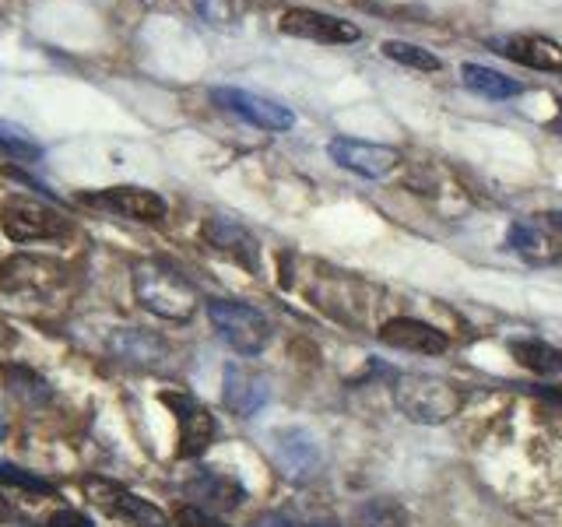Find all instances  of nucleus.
I'll return each mask as SVG.
<instances>
[{
	"label": "nucleus",
	"instance_id": "obj_11",
	"mask_svg": "<svg viewBox=\"0 0 562 527\" xmlns=\"http://www.w3.org/2000/svg\"><path fill=\"white\" fill-rule=\"evenodd\" d=\"M271 453H274V464L281 468V474L292 482L310 479L316 464H321V447H316L313 433L299 429V426L271 433Z\"/></svg>",
	"mask_w": 562,
	"mask_h": 527
},
{
	"label": "nucleus",
	"instance_id": "obj_5",
	"mask_svg": "<svg viewBox=\"0 0 562 527\" xmlns=\"http://www.w3.org/2000/svg\"><path fill=\"white\" fill-rule=\"evenodd\" d=\"M85 496L92 500L102 514H110L113 520L127 527H169V517L148 500L134 496L131 489H123L120 482L110 479H85Z\"/></svg>",
	"mask_w": 562,
	"mask_h": 527
},
{
	"label": "nucleus",
	"instance_id": "obj_21",
	"mask_svg": "<svg viewBox=\"0 0 562 527\" xmlns=\"http://www.w3.org/2000/svg\"><path fill=\"white\" fill-rule=\"evenodd\" d=\"M193 11L211 29H236L246 18V11H250V0H193Z\"/></svg>",
	"mask_w": 562,
	"mask_h": 527
},
{
	"label": "nucleus",
	"instance_id": "obj_2",
	"mask_svg": "<svg viewBox=\"0 0 562 527\" xmlns=\"http://www.w3.org/2000/svg\"><path fill=\"white\" fill-rule=\"evenodd\" d=\"M394 401L401 415L422 422V426H443L461 412V391L453 383L426 373H401L394 380Z\"/></svg>",
	"mask_w": 562,
	"mask_h": 527
},
{
	"label": "nucleus",
	"instance_id": "obj_30",
	"mask_svg": "<svg viewBox=\"0 0 562 527\" xmlns=\"http://www.w3.org/2000/svg\"><path fill=\"white\" fill-rule=\"evenodd\" d=\"M11 517V506L4 503V500H0V520H8Z\"/></svg>",
	"mask_w": 562,
	"mask_h": 527
},
{
	"label": "nucleus",
	"instance_id": "obj_17",
	"mask_svg": "<svg viewBox=\"0 0 562 527\" xmlns=\"http://www.w3.org/2000/svg\"><path fill=\"white\" fill-rule=\"evenodd\" d=\"M187 496L193 500V506L201 509H233L246 500V489L239 485L236 474L225 471H201L198 479L187 482Z\"/></svg>",
	"mask_w": 562,
	"mask_h": 527
},
{
	"label": "nucleus",
	"instance_id": "obj_7",
	"mask_svg": "<svg viewBox=\"0 0 562 527\" xmlns=\"http://www.w3.org/2000/svg\"><path fill=\"white\" fill-rule=\"evenodd\" d=\"M162 404L176 415V426H180V450L176 453H180L183 461L201 457L218 433L215 415H211L198 397L180 394V391H162Z\"/></svg>",
	"mask_w": 562,
	"mask_h": 527
},
{
	"label": "nucleus",
	"instance_id": "obj_29",
	"mask_svg": "<svg viewBox=\"0 0 562 527\" xmlns=\"http://www.w3.org/2000/svg\"><path fill=\"white\" fill-rule=\"evenodd\" d=\"M250 527H292L289 520H281V517H260V520H254Z\"/></svg>",
	"mask_w": 562,
	"mask_h": 527
},
{
	"label": "nucleus",
	"instance_id": "obj_19",
	"mask_svg": "<svg viewBox=\"0 0 562 527\" xmlns=\"http://www.w3.org/2000/svg\"><path fill=\"white\" fill-rule=\"evenodd\" d=\"M509 356H514L524 369H531L538 377H552L562 373V351L549 341H538V338H517L509 341Z\"/></svg>",
	"mask_w": 562,
	"mask_h": 527
},
{
	"label": "nucleus",
	"instance_id": "obj_9",
	"mask_svg": "<svg viewBox=\"0 0 562 527\" xmlns=\"http://www.w3.org/2000/svg\"><path fill=\"white\" fill-rule=\"evenodd\" d=\"M278 29L285 35H295V40H310V43H330V46H345V43H359L362 32L341 22V18L313 11V8H289L278 18Z\"/></svg>",
	"mask_w": 562,
	"mask_h": 527
},
{
	"label": "nucleus",
	"instance_id": "obj_13",
	"mask_svg": "<svg viewBox=\"0 0 562 527\" xmlns=\"http://www.w3.org/2000/svg\"><path fill=\"white\" fill-rule=\"evenodd\" d=\"M380 341L401 348V351H415V356H443L450 348V338L439 327L415 321V316H394L380 327Z\"/></svg>",
	"mask_w": 562,
	"mask_h": 527
},
{
	"label": "nucleus",
	"instance_id": "obj_25",
	"mask_svg": "<svg viewBox=\"0 0 562 527\" xmlns=\"http://www.w3.org/2000/svg\"><path fill=\"white\" fill-rule=\"evenodd\" d=\"M509 246H517L520 254L541 257L544 246H549V239H544L538 228H531V225H514V228H509Z\"/></svg>",
	"mask_w": 562,
	"mask_h": 527
},
{
	"label": "nucleus",
	"instance_id": "obj_10",
	"mask_svg": "<svg viewBox=\"0 0 562 527\" xmlns=\"http://www.w3.org/2000/svg\"><path fill=\"white\" fill-rule=\"evenodd\" d=\"M85 204L113 211V215L131 218V222H162L166 211H169L166 201L158 198L155 190H145V187H110V190L88 193Z\"/></svg>",
	"mask_w": 562,
	"mask_h": 527
},
{
	"label": "nucleus",
	"instance_id": "obj_4",
	"mask_svg": "<svg viewBox=\"0 0 562 527\" xmlns=\"http://www.w3.org/2000/svg\"><path fill=\"white\" fill-rule=\"evenodd\" d=\"M0 228L11 243H40L64 233V218L29 193H11L0 204Z\"/></svg>",
	"mask_w": 562,
	"mask_h": 527
},
{
	"label": "nucleus",
	"instance_id": "obj_31",
	"mask_svg": "<svg viewBox=\"0 0 562 527\" xmlns=\"http://www.w3.org/2000/svg\"><path fill=\"white\" fill-rule=\"evenodd\" d=\"M8 436V422L4 418H0V439H4Z\"/></svg>",
	"mask_w": 562,
	"mask_h": 527
},
{
	"label": "nucleus",
	"instance_id": "obj_12",
	"mask_svg": "<svg viewBox=\"0 0 562 527\" xmlns=\"http://www.w3.org/2000/svg\"><path fill=\"white\" fill-rule=\"evenodd\" d=\"M222 401L225 408L239 415V418H254L263 404L271 401V380L254 373L246 366H225V386H222Z\"/></svg>",
	"mask_w": 562,
	"mask_h": 527
},
{
	"label": "nucleus",
	"instance_id": "obj_15",
	"mask_svg": "<svg viewBox=\"0 0 562 527\" xmlns=\"http://www.w3.org/2000/svg\"><path fill=\"white\" fill-rule=\"evenodd\" d=\"M57 285V264L40 257H11L0 268V292L8 295H40L43 289Z\"/></svg>",
	"mask_w": 562,
	"mask_h": 527
},
{
	"label": "nucleus",
	"instance_id": "obj_3",
	"mask_svg": "<svg viewBox=\"0 0 562 527\" xmlns=\"http://www.w3.org/2000/svg\"><path fill=\"white\" fill-rule=\"evenodd\" d=\"M207 316H211V324H215V330L233 345V351H239V356H260L274 334L268 316L250 303H239V299H211Z\"/></svg>",
	"mask_w": 562,
	"mask_h": 527
},
{
	"label": "nucleus",
	"instance_id": "obj_16",
	"mask_svg": "<svg viewBox=\"0 0 562 527\" xmlns=\"http://www.w3.org/2000/svg\"><path fill=\"white\" fill-rule=\"evenodd\" d=\"M499 53L520 67L544 70V75H562V46L549 40V35H509V40L499 43Z\"/></svg>",
	"mask_w": 562,
	"mask_h": 527
},
{
	"label": "nucleus",
	"instance_id": "obj_24",
	"mask_svg": "<svg viewBox=\"0 0 562 527\" xmlns=\"http://www.w3.org/2000/svg\"><path fill=\"white\" fill-rule=\"evenodd\" d=\"M0 485H14V489H29V492H43V496H53L57 485L40 479V474H32L25 468H14V464H4L0 461Z\"/></svg>",
	"mask_w": 562,
	"mask_h": 527
},
{
	"label": "nucleus",
	"instance_id": "obj_28",
	"mask_svg": "<svg viewBox=\"0 0 562 527\" xmlns=\"http://www.w3.org/2000/svg\"><path fill=\"white\" fill-rule=\"evenodd\" d=\"M538 394H541L544 401H555V404H562V386H538Z\"/></svg>",
	"mask_w": 562,
	"mask_h": 527
},
{
	"label": "nucleus",
	"instance_id": "obj_27",
	"mask_svg": "<svg viewBox=\"0 0 562 527\" xmlns=\"http://www.w3.org/2000/svg\"><path fill=\"white\" fill-rule=\"evenodd\" d=\"M53 527H92V520H88L81 509H60L57 517L49 520Z\"/></svg>",
	"mask_w": 562,
	"mask_h": 527
},
{
	"label": "nucleus",
	"instance_id": "obj_22",
	"mask_svg": "<svg viewBox=\"0 0 562 527\" xmlns=\"http://www.w3.org/2000/svg\"><path fill=\"white\" fill-rule=\"evenodd\" d=\"M383 57L394 60L401 67H412V70H422V75H432V70L443 67V60L436 57V53L422 49L415 43H404V40H386L383 43Z\"/></svg>",
	"mask_w": 562,
	"mask_h": 527
},
{
	"label": "nucleus",
	"instance_id": "obj_26",
	"mask_svg": "<svg viewBox=\"0 0 562 527\" xmlns=\"http://www.w3.org/2000/svg\"><path fill=\"white\" fill-rule=\"evenodd\" d=\"M172 524L176 527H228L218 517H211V509H201V506H193V503L176 509V520Z\"/></svg>",
	"mask_w": 562,
	"mask_h": 527
},
{
	"label": "nucleus",
	"instance_id": "obj_18",
	"mask_svg": "<svg viewBox=\"0 0 562 527\" xmlns=\"http://www.w3.org/2000/svg\"><path fill=\"white\" fill-rule=\"evenodd\" d=\"M461 81L471 88L474 96H485V99H496V102L514 99V96L524 92V85H520V81L506 78L503 70L485 67V64H464V67H461Z\"/></svg>",
	"mask_w": 562,
	"mask_h": 527
},
{
	"label": "nucleus",
	"instance_id": "obj_14",
	"mask_svg": "<svg viewBox=\"0 0 562 527\" xmlns=\"http://www.w3.org/2000/svg\"><path fill=\"white\" fill-rule=\"evenodd\" d=\"M201 236L207 239V246H215L218 254H225V257H233L236 264H243V268L250 271V274L260 271V246H257V239L246 233L239 222L215 215V218L204 222Z\"/></svg>",
	"mask_w": 562,
	"mask_h": 527
},
{
	"label": "nucleus",
	"instance_id": "obj_1",
	"mask_svg": "<svg viewBox=\"0 0 562 527\" xmlns=\"http://www.w3.org/2000/svg\"><path fill=\"white\" fill-rule=\"evenodd\" d=\"M134 295L148 313L176 324L190 321L198 310V289L162 260H148L134 271Z\"/></svg>",
	"mask_w": 562,
	"mask_h": 527
},
{
	"label": "nucleus",
	"instance_id": "obj_8",
	"mask_svg": "<svg viewBox=\"0 0 562 527\" xmlns=\"http://www.w3.org/2000/svg\"><path fill=\"white\" fill-rule=\"evenodd\" d=\"M330 162H338L341 169L366 176V180H383L401 166V155L391 145H373V141L359 137H334L327 145Z\"/></svg>",
	"mask_w": 562,
	"mask_h": 527
},
{
	"label": "nucleus",
	"instance_id": "obj_23",
	"mask_svg": "<svg viewBox=\"0 0 562 527\" xmlns=\"http://www.w3.org/2000/svg\"><path fill=\"white\" fill-rule=\"evenodd\" d=\"M40 152L43 148L35 145L25 127H18L11 120H0V155L18 158V162H32V158H40Z\"/></svg>",
	"mask_w": 562,
	"mask_h": 527
},
{
	"label": "nucleus",
	"instance_id": "obj_6",
	"mask_svg": "<svg viewBox=\"0 0 562 527\" xmlns=\"http://www.w3.org/2000/svg\"><path fill=\"white\" fill-rule=\"evenodd\" d=\"M211 102L222 105L225 113H233L246 123H254L260 131H292L295 127V113L285 102L246 92V88H233V85H218L211 88Z\"/></svg>",
	"mask_w": 562,
	"mask_h": 527
},
{
	"label": "nucleus",
	"instance_id": "obj_20",
	"mask_svg": "<svg viewBox=\"0 0 562 527\" xmlns=\"http://www.w3.org/2000/svg\"><path fill=\"white\" fill-rule=\"evenodd\" d=\"M113 351L123 362H134V366H155L158 359L166 356V345L151 338L145 330H120L113 338Z\"/></svg>",
	"mask_w": 562,
	"mask_h": 527
}]
</instances>
